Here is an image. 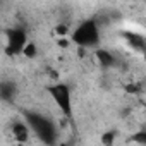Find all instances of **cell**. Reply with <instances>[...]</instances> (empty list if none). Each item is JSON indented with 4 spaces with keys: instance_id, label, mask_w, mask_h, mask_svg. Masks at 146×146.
<instances>
[{
    "instance_id": "cell-1",
    "label": "cell",
    "mask_w": 146,
    "mask_h": 146,
    "mask_svg": "<svg viewBox=\"0 0 146 146\" xmlns=\"http://www.w3.org/2000/svg\"><path fill=\"white\" fill-rule=\"evenodd\" d=\"M24 122L29 127L31 132L36 134V137L48 146H55L57 137H58V131L57 125L52 119H48L46 115L40 113V112H26L24 113Z\"/></svg>"
},
{
    "instance_id": "cell-2",
    "label": "cell",
    "mask_w": 146,
    "mask_h": 146,
    "mask_svg": "<svg viewBox=\"0 0 146 146\" xmlns=\"http://www.w3.org/2000/svg\"><path fill=\"white\" fill-rule=\"evenodd\" d=\"M70 40L78 46L83 48H91L100 43V26L95 19H86L83 21L70 35Z\"/></svg>"
},
{
    "instance_id": "cell-3",
    "label": "cell",
    "mask_w": 146,
    "mask_h": 146,
    "mask_svg": "<svg viewBox=\"0 0 146 146\" xmlns=\"http://www.w3.org/2000/svg\"><path fill=\"white\" fill-rule=\"evenodd\" d=\"M48 95L55 102V105L60 108V112L65 117L72 119V96H70L69 86L64 83H55V84L48 86Z\"/></svg>"
},
{
    "instance_id": "cell-4",
    "label": "cell",
    "mask_w": 146,
    "mask_h": 146,
    "mask_svg": "<svg viewBox=\"0 0 146 146\" xmlns=\"http://www.w3.org/2000/svg\"><path fill=\"white\" fill-rule=\"evenodd\" d=\"M28 43V36L24 33V29L21 28H14L7 31V53L9 55H19L23 53V48Z\"/></svg>"
},
{
    "instance_id": "cell-5",
    "label": "cell",
    "mask_w": 146,
    "mask_h": 146,
    "mask_svg": "<svg viewBox=\"0 0 146 146\" xmlns=\"http://www.w3.org/2000/svg\"><path fill=\"white\" fill-rule=\"evenodd\" d=\"M29 134H31V131L26 125V122H14V125H12V136H14L16 141L28 143L29 141Z\"/></svg>"
},
{
    "instance_id": "cell-6",
    "label": "cell",
    "mask_w": 146,
    "mask_h": 146,
    "mask_svg": "<svg viewBox=\"0 0 146 146\" xmlns=\"http://www.w3.org/2000/svg\"><path fill=\"white\" fill-rule=\"evenodd\" d=\"M96 58H98L100 65H103V67H112L115 64V57L108 50H98L96 52Z\"/></svg>"
},
{
    "instance_id": "cell-7",
    "label": "cell",
    "mask_w": 146,
    "mask_h": 146,
    "mask_svg": "<svg viewBox=\"0 0 146 146\" xmlns=\"http://www.w3.org/2000/svg\"><path fill=\"white\" fill-rule=\"evenodd\" d=\"M125 38H127V41L134 46V48H137V50H143L144 48V38H143V35H137V33H125Z\"/></svg>"
},
{
    "instance_id": "cell-8",
    "label": "cell",
    "mask_w": 146,
    "mask_h": 146,
    "mask_svg": "<svg viewBox=\"0 0 146 146\" xmlns=\"http://www.w3.org/2000/svg\"><path fill=\"white\" fill-rule=\"evenodd\" d=\"M14 93H16V88H14V84H12V83H4L2 86H0V96L5 98V100L12 98V96H14Z\"/></svg>"
},
{
    "instance_id": "cell-9",
    "label": "cell",
    "mask_w": 146,
    "mask_h": 146,
    "mask_svg": "<svg viewBox=\"0 0 146 146\" xmlns=\"http://www.w3.org/2000/svg\"><path fill=\"white\" fill-rule=\"evenodd\" d=\"M36 53H38L36 45H35L33 41H28V43H26V46L23 48V55H24V57H28V58H33V57H36Z\"/></svg>"
},
{
    "instance_id": "cell-10",
    "label": "cell",
    "mask_w": 146,
    "mask_h": 146,
    "mask_svg": "<svg viewBox=\"0 0 146 146\" xmlns=\"http://www.w3.org/2000/svg\"><path fill=\"white\" fill-rule=\"evenodd\" d=\"M57 33H58L60 36H65V35L69 33V29H67L65 24H58V26H57Z\"/></svg>"
},
{
    "instance_id": "cell-11",
    "label": "cell",
    "mask_w": 146,
    "mask_h": 146,
    "mask_svg": "<svg viewBox=\"0 0 146 146\" xmlns=\"http://www.w3.org/2000/svg\"><path fill=\"white\" fill-rule=\"evenodd\" d=\"M132 141H137V143H144V132H139V134H134L132 136Z\"/></svg>"
},
{
    "instance_id": "cell-12",
    "label": "cell",
    "mask_w": 146,
    "mask_h": 146,
    "mask_svg": "<svg viewBox=\"0 0 146 146\" xmlns=\"http://www.w3.org/2000/svg\"><path fill=\"white\" fill-rule=\"evenodd\" d=\"M58 45H60V46H67V45H69V40H65V38H60V40H58Z\"/></svg>"
},
{
    "instance_id": "cell-13",
    "label": "cell",
    "mask_w": 146,
    "mask_h": 146,
    "mask_svg": "<svg viewBox=\"0 0 146 146\" xmlns=\"http://www.w3.org/2000/svg\"><path fill=\"white\" fill-rule=\"evenodd\" d=\"M57 146H69L67 143H60V144H57Z\"/></svg>"
}]
</instances>
